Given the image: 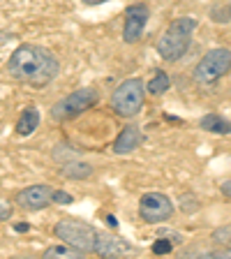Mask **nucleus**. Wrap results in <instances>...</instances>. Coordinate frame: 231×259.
Instances as JSON below:
<instances>
[{
  "label": "nucleus",
  "instance_id": "obj_9",
  "mask_svg": "<svg viewBox=\"0 0 231 259\" xmlns=\"http://www.w3.org/2000/svg\"><path fill=\"white\" fill-rule=\"evenodd\" d=\"M16 204L23 210H44L49 204H54V188L49 185H30L16 194Z\"/></svg>",
  "mask_w": 231,
  "mask_h": 259
},
{
  "label": "nucleus",
  "instance_id": "obj_18",
  "mask_svg": "<svg viewBox=\"0 0 231 259\" xmlns=\"http://www.w3.org/2000/svg\"><path fill=\"white\" fill-rule=\"evenodd\" d=\"M72 201H74V197H72L70 192H65V190H54V204L67 206V204H72Z\"/></svg>",
  "mask_w": 231,
  "mask_h": 259
},
{
  "label": "nucleus",
  "instance_id": "obj_11",
  "mask_svg": "<svg viewBox=\"0 0 231 259\" xmlns=\"http://www.w3.org/2000/svg\"><path fill=\"white\" fill-rule=\"evenodd\" d=\"M141 141H144L141 130L136 127V125H127V127H123V132L116 137V141H113V153H116V155H127V153L139 148Z\"/></svg>",
  "mask_w": 231,
  "mask_h": 259
},
{
  "label": "nucleus",
  "instance_id": "obj_25",
  "mask_svg": "<svg viewBox=\"0 0 231 259\" xmlns=\"http://www.w3.org/2000/svg\"><path fill=\"white\" fill-rule=\"evenodd\" d=\"M229 16H231V7H229Z\"/></svg>",
  "mask_w": 231,
  "mask_h": 259
},
{
  "label": "nucleus",
  "instance_id": "obj_5",
  "mask_svg": "<svg viewBox=\"0 0 231 259\" xmlns=\"http://www.w3.org/2000/svg\"><path fill=\"white\" fill-rule=\"evenodd\" d=\"M100 100V93L97 88H79V91L70 93V95H65L60 102L54 104L51 109V118L63 123V120H72L81 113H86L88 109H93Z\"/></svg>",
  "mask_w": 231,
  "mask_h": 259
},
{
  "label": "nucleus",
  "instance_id": "obj_15",
  "mask_svg": "<svg viewBox=\"0 0 231 259\" xmlns=\"http://www.w3.org/2000/svg\"><path fill=\"white\" fill-rule=\"evenodd\" d=\"M169 86H171V81H169L167 72L155 70L153 79L148 81V93H151V95H162V93H167V91H169Z\"/></svg>",
  "mask_w": 231,
  "mask_h": 259
},
{
  "label": "nucleus",
  "instance_id": "obj_16",
  "mask_svg": "<svg viewBox=\"0 0 231 259\" xmlns=\"http://www.w3.org/2000/svg\"><path fill=\"white\" fill-rule=\"evenodd\" d=\"M44 259H54V257H83V252L76 248H72V245H67V243H63V245H51V248L44 250L42 254Z\"/></svg>",
  "mask_w": 231,
  "mask_h": 259
},
{
  "label": "nucleus",
  "instance_id": "obj_7",
  "mask_svg": "<svg viewBox=\"0 0 231 259\" xmlns=\"http://www.w3.org/2000/svg\"><path fill=\"white\" fill-rule=\"evenodd\" d=\"M139 215L148 225L167 222L173 215V204L167 194L162 192H146L139 199Z\"/></svg>",
  "mask_w": 231,
  "mask_h": 259
},
{
  "label": "nucleus",
  "instance_id": "obj_19",
  "mask_svg": "<svg viewBox=\"0 0 231 259\" xmlns=\"http://www.w3.org/2000/svg\"><path fill=\"white\" fill-rule=\"evenodd\" d=\"M12 210H14V208H12L10 201H3V199H0V222H3V220H10V218H12Z\"/></svg>",
  "mask_w": 231,
  "mask_h": 259
},
{
  "label": "nucleus",
  "instance_id": "obj_3",
  "mask_svg": "<svg viewBox=\"0 0 231 259\" xmlns=\"http://www.w3.org/2000/svg\"><path fill=\"white\" fill-rule=\"evenodd\" d=\"M144 102H146V83L139 76L118 83L116 91L111 93V109L120 118H134L136 113L144 109Z\"/></svg>",
  "mask_w": 231,
  "mask_h": 259
},
{
  "label": "nucleus",
  "instance_id": "obj_17",
  "mask_svg": "<svg viewBox=\"0 0 231 259\" xmlns=\"http://www.w3.org/2000/svg\"><path fill=\"white\" fill-rule=\"evenodd\" d=\"M173 250V243L167 241V238H157L155 243H153V252L155 254H169Z\"/></svg>",
  "mask_w": 231,
  "mask_h": 259
},
{
  "label": "nucleus",
  "instance_id": "obj_20",
  "mask_svg": "<svg viewBox=\"0 0 231 259\" xmlns=\"http://www.w3.org/2000/svg\"><path fill=\"white\" fill-rule=\"evenodd\" d=\"M220 190H222V194H224L226 199H231V178H229V181H224V183L220 185Z\"/></svg>",
  "mask_w": 231,
  "mask_h": 259
},
{
  "label": "nucleus",
  "instance_id": "obj_6",
  "mask_svg": "<svg viewBox=\"0 0 231 259\" xmlns=\"http://www.w3.org/2000/svg\"><path fill=\"white\" fill-rule=\"evenodd\" d=\"M229 72H231V49L217 47V49H210L208 54L197 63V67H194V81L208 86V83H215L217 79H222Z\"/></svg>",
  "mask_w": 231,
  "mask_h": 259
},
{
  "label": "nucleus",
  "instance_id": "obj_13",
  "mask_svg": "<svg viewBox=\"0 0 231 259\" xmlns=\"http://www.w3.org/2000/svg\"><path fill=\"white\" fill-rule=\"evenodd\" d=\"M60 174L65 178H70V181H86V178L93 176V164L81 160H70L60 167Z\"/></svg>",
  "mask_w": 231,
  "mask_h": 259
},
{
  "label": "nucleus",
  "instance_id": "obj_23",
  "mask_svg": "<svg viewBox=\"0 0 231 259\" xmlns=\"http://www.w3.org/2000/svg\"><path fill=\"white\" fill-rule=\"evenodd\" d=\"M86 5H100V3H107V0H83Z\"/></svg>",
  "mask_w": 231,
  "mask_h": 259
},
{
  "label": "nucleus",
  "instance_id": "obj_21",
  "mask_svg": "<svg viewBox=\"0 0 231 259\" xmlns=\"http://www.w3.org/2000/svg\"><path fill=\"white\" fill-rule=\"evenodd\" d=\"M208 257H231V248H226V250H217V252H210Z\"/></svg>",
  "mask_w": 231,
  "mask_h": 259
},
{
  "label": "nucleus",
  "instance_id": "obj_2",
  "mask_svg": "<svg viewBox=\"0 0 231 259\" xmlns=\"http://www.w3.org/2000/svg\"><path fill=\"white\" fill-rule=\"evenodd\" d=\"M194 28H197V21L190 16H183V19H176V21L169 23V28L162 32V37L155 44V51L160 54V58L167 60V63H176V60L183 58L185 51L190 49V42H192Z\"/></svg>",
  "mask_w": 231,
  "mask_h": 259
},
{
  "label": "nucleus",
  "instance_id": "obj_24",
  "mask_svg": "<svg viewBox=\"0 0 231 259\" xmlns=\"http://www.w3.org/2000/svg\"><path fill=\"white\" fill-rule=\"evenodd\" d=\"M14 229H16V232H26L28 225H14Z\"/></svg>",
  "mask_w": 231,
  "mask_h": 259
},
{
  "label": "nucleus",
  "instance_id": "obj_22",
  "mask_svg": "<svg viewBox=\"0 0 231 259\" xmlns=\"http://www.w3.org/2000/svg\"><path fill=\"white\" fill-rule=\"evenodd\" d=\"M107 225L111 227V229H116V227H118V220H116V215H107Z\"/></svg>",
  "mask_w": 231,
  "mask_h": 259
},
{
  "label": "nucleus",
  "instance_id": "obj_14",
  "mask_svg": "<svg viewBox=\"0 0 231 259\" xmlns=\"http://www.w3.org/2000/svg\"><path fill=\"white\" fill-rule=\"evenodd\" d=\"M199 125L206 130V132H213V135H231V120L222 118V116H217V113H208V116H204Z\"/></svg>",
  "mask_w": 231,
  "mask_h": 259
},
{
  "label": "nucleus",
  "instance_id": "obj_10",
  "mask_svg": "<svg viewBox=\"0 0 231 259\" xmlns=\"http://www.w3.org/2000/svg\"><path fill=\"white\" fill-rule=\"evenodd\" d=\"M95 254L100 257H125V254L134 252L132 243H127L125 238L113 236V234L107 232H97V241H95Z\"/></svg>",
  "mask_w": 231,
  "mask_h": 259
},
{
  "label": "nucleus",
  "instance_id": "obj_12",
  "mask_svg": "<svg viewBox=\"0 0 231 259\" xmlns=\"http://www.w3.org/2000/svg\"><path fill=\"white\" fill-rule=\"evenodd\" d=\"M39 125V111L37 107H26L21 111V116H19V120H16V135L19 137H30L35 130H37Z\"/></svg>",
  "mask_w": 231,
  "mask_h": 259
},
{
  "label": "nucleus",
  "instance_id": "obj_1",
  "mask_svg": "<svg viewBox=\"0 0 231 259\" xmlns=\"http://www.w3.org/2000/svg\"><path fill=\"white\" fill-rule=\"evenodd\" d=\"M60 65L49 49L39 44H19L7 60V72L12 79L28 86H47L58 76Z\"/></svg>",
  "mask_w": 231,
  "mask_h": 259
},
{
  "label": "nucleus",
  "instance_id": "obj_4",
  "mask_svg": "<svg viewBox=\"0 0 231 259\" xmlns=\"http://www.w3.org/2000/svg\"><path fill=\"white\" fill-rule=\"evenodd\" d=\"M54 234L63 243H67V245H72V248L81 250L83 254L95 250L97 229L86 220H79V218H65V220L56 222Z\"/></svg>",
  "mask_w": 231,
  "mask_h": 259
},
{
  "label": "nucleus",
  "instance_id": "obj_8",
  "mask_svg": "<svg viewBox=\"0 0 231 259\" xmlns=\"http://www.w3.org/2000/svg\"><path fill=\"white\" fill-rule=\"evenodd\" d=\"M148 23V7L144 3L129 5L125 12V26H123V39L127 44H136L144 37V28Z\"/></svg>",
  "mask_w": 231,
  "mask_h": 259
}]
</instances>
